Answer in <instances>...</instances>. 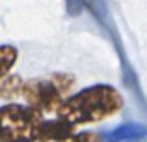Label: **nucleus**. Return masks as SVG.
Returning <instances> with one entry per match:
<instances>
[{"label": "nucleus", "instance_id": "nucleus-2", "mask_svg": "<svg viewBox=\"0 0 147 142\" xmlns=\"http://www.w3.org/2000/svg\"><path fill=\"white\" fill-rule=\"evenodd\" d=\"M41 112L28 105L0 107V142H36Z\"/></svg>", "mask_w": 147, "mask_h": 142}, {"label": "nucleus", "instance_id": "nucleus-5", "mask_svg": "<svg viewBox=\"0 0 147 142\" xmlns=\"http://www.w3.org/2000/svg\"><path fill=\"white\" fill-rule=\"evenodd\" d=\"M145 127L142 124H123L104 135V142H136L144 139Z\"/></svg>", "mask_w": 147, "mask_h": 142}, {"label": "nucleus", "instance_id": "nucleus-4", "mask_svg": "<svg viewBox=\"0 0 147 142\" xmlns=\"http://www.w3.org/2000/svg\"><path fill=\"white\" fill-rule=\"evenodd\" d=\"M75 135V125L67 120H41L36 129V142H61Z\"/></svg>", "mask_w": 147, "mask_h": 142}, {"label": "nucleus", "instance_id": "nucleus-7", "mask_svg": "<svg viewBox=\"0 0 147 142\" xmlns=\"http://www.w3.org/2000/svg\"><path fill=\"white\" fill-rule=\"evenodd\" d=\"M17 49L13 45H0V79L7 75L13 67V64L17 62Z\"/></svg>", "mask_w": 147, "mask_h": 142}, {"label": "nucleus", "instance_id": "nucleus-3", "mask_svg": "<svg viewBox=\"0 0 147 142\" xmlns=\"http://www.w3.org/2000/svg\"><path fill=\"white\" fill-rule=\"evenodd\" d=\"M73 82L75 79L71 75L58 73L49 79H36L22 84L21 95L26 99L28 107L36 109L37 112H50L56 110L58 105L63 101V94L71 90Z\"/></svg>", "mask_w": 147, "mask_h": 142}, {"label": "nucleus", "instance_id": "nucleus-6", "mask_svg": "<svg viewBox=\"0 0 147 142\" xmlns=\"http://www.w3.org/2000/svg\"><path fill=\"white\" fill-rule=\"evenodd\" d=\"M22 79L19 75H6L0 79V97L2 99H15L22 92Z\"/></svg>", "mask_w": 147, "mask_h": 142}, {"label": "nucleus", "instance_id": "nucleus-9", "mask_svg": "<svg viewBox=\"0 0 147 142\" xmlns=\"http://www.w3.org/2000/svg\"><path fill=\"white\" fill-rule=\"evenodd\" d=\"M82 0H67V11L69 15H78L82 11Z\"/></svg>", "mask_w": 147, "mask_h": 142}, {"label": "nucleus", "instance_id": "nucleus-8", "mask_svg": "<svg viewBox=\"0 0 147 142\" xmlns=\"http://www.w3.org/2000/svg\"><path fill=\"white\" fill-rule=\"evenodd\" d=\"M61 142H104V140L100 139L97 133L86 131V133H78V135H71L69 139H65Z\"/></svg>", "mask_w": 147, "mask_h": 142}, {"label": "nucleus", "instance_id": "nucleus-1", "mask_svg": "<svg viewBox=\"0 0 147 142\" xmlns=\"http://www.w3.org/2000/svg\"><path fill=\"white\" fill-rule=\"evenodd\" d=\"M123 107V97L110 84H93L78 94L65 97L58 105V118L69 124H95L114 116Z\"/></svg>", "mask_w": 147, "mask_h": 142}]
</instances>
